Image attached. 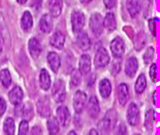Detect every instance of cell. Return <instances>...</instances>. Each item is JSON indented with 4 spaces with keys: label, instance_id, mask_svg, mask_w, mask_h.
<instances>
[{
    "label": "cell",
    "instance_id": "18",
    "mask_svg": "<svg viewBox=\"0 0 160 135\" xmlns=\"http://www.w3.org/2000/svg\"><path fill=\"white\" fill-rule=\"evenodd\" d=\"M65 40H66L65 35L60 31H56L52 35L51 40H50V43H51V45L53 48L58 49H63V47L65 45Z\"/></svg>",
    "mask_w": 160,
    "mask_h": 135
},
{
    "label": "cell",
    "instance_id": "15",
    "mask_svg": "<svg viewBox=\"0 0 160 135\" xmlns=\"http://www.w3.org/2000/svg\"><path fill=\"white\" fill-rule=\"evenodd\" d=\"M39 29L43 33H50L52 30L53 22H52V17L49 14H44L39 21Z\"/></svg>",
    "mask_w": 160,
    "mask_h": 135
},
{
    "label": "cell",
    "instance_id": "44",
    "mask_svg": "<svg viewBox=\"0 0 160 135\" xmlns=\"http://www.w3.org/2000/svg\"><path fill=\"white\" fill-rule=\"evenodd\" d=\"M2 50H3V43H2L1 38H0V54L2 53Z\"/></svg>",
    "mask_w": 160,
    "mask_h": 135
},
{
    "label": "cell",
    "instance_id": "12",
    "mask_svg": "<svg viewBox=\"0 0 160 135\" xmlns=\"http://www.w3.org/2000/svg\"><path fill=\"white\" fill-rule=\"evenodd\" d=\"M117 97L119 104L121 105H126L129 100V90L127 84L122 83L118 86L117 89Z\"/></svg>",
    "mask_w": 160,
    "mask_h": 135
},
{
    "label": "cell",
    "instance_id": "7",
    "mask_svg": "<svg viewBox=\"0 0 160 135\" xmlns=\"http://www.w3.org/2000/svg\"><path fill=\"white\" fill-rule=\"evenodd\" d=\"M111 50L115 58H121L125 53V42L124 40L117 36L111 43Z\"/></svg>",
    "mask_w": 160,
    "mask_h": 135
},
{
    "label": "cell",
    "instance_id": "8",
    "mask_svg": "<svg viewBox=\"0 0 160 135\" xmlns=\"http://www.w3.org/2000/svg\"><path fill=\"white\" fill-rule=\"evenodd\" d=\"M37 110L39 116L43 118H48L51 115L52 109H51V105L49 102V99L46 97L40 98L38 103H37Z\"/></svg>",
    "mask_w": 160,
    "mask_h": 135
},
{
    "label": "cell",
    "instance_id": "2",
    "mask_svg": "<svg viewBox=\"0 0 160 135\" xmlns=\"http://www.w3.org/2000/svg\"><path fill=\"white\" fill-rule=\"evenodd\" d=\"M87 102V95L82 91H77L73 97V108L77 114H81Z\"/></svg>",
    "mask_w": 160,
    "mask_h": 135
},
{
    "label": "cell",
    "instance_id": "6",
    "mask_svg": "<svg viewBox=\"0 0 160 135\" xmlns=\"http://www.w3.org/2000/svg\"><path fill=\"white\" fill-rule=\"evenodd\" d=\"M56 119L63 127H68L70 123V113L67 106L61 105L56 110Z\"/></svg>",
    "mask_w": 160,
    "mask_h": 135
},
{
    "label": "cell",
    "instance_id": "11",
    "mask_svg": "<svg viewBox=\"0 0 160 135\" xmlns=\"http://www.w3.org/2000/svg\"><path fill=\"white\" fill-rule=\"evenodd\" d=\"M139 68L138 60L135 57H129L125 64V73L128 77H133Z\"/></svg>",
    "mask_w": 160,
    "mask_h": 135
},
{
    "label": "cell",
    "instance_id": "16",
    "mask_svg": "<svg viewBox=\"0 0 160 135\" xmlns=\"http://www.w3.org/2000/svg\"><path fill=\"white\" fill-rule=\"evenodd\" d=\"M28 49H29V53L31 57L35 60L38 59L41 53V45L39 41L35 37L31 38L28 42Z\"/></svg>",
    "mask_w": 160,
    "mask_h": 135
},
{
    "label": "cell",
    "instance_id": "3",
    "mask_svg": "<svg viewBox=\"0 0 160 135\" xmlns=\"http://www.w3.org/2000/svg\"><path fill=\"white\" fill-rule=\"evenodd\" d=\"M109 63H110V55L108 51L104 48H99L97 50L95 60H94V64L96 68L98 69L104 68L109 64Z\"/></svg>",
    "mask_w": 160,
    "mask_h": 135
},
{
    "label": "cell",
    "instance_id": "22",
    "mask_svg": "<svg viewBox=\"0 0 160 135\" xmlns=\"http://www.w3.org/2000/svg\"><path fill=\"white\" fill-rule=\"evenodd\" d=\"M51 16L57 18L60 16L63 7V0H50L49 3Z\"/></svg>",
    "mask_w": 160,
    "mask_h": 135
},
{
    "label": "cell",
    "instance_id": "43",
    "mask_svg": "<svg viewBox=\"0 0 160 135\" xmlns=\"http://www.w3.org/2000/svg\"><path fill=\"white\" fill-rule=\"evenodd\" d=\"M16 1H17V3H19V4H21V5H23V4L26 3L27 0H16Z\"/></svg>",
    "mask_w": 160,
    "mask_h": 135
},
{
    "label": "cell",
    "instance_id": "28",
    "mask_svg": "<svg viewBox=\"0 0 160 135\" xmlns=\"http://www.w3.org/2000/svg\"><path fill=\"white\" fill-rule=\"evenodd\" d=\"M155 123V111L153 109H149L145 114L144 119V127L148 132H152Z\"/></svg>",
    "mask_w": 160,
    "mask_h": 135
},
{
    "label": "cell",
    "instance_id": "31",
    "mask_svg": "<svg viewBox=\"0 0 160 135\" xmlns=\"http://www.w3.org/2000/svg\"><path fill=\"white\" fill-rule=\"evenodd\" d=\"M0 82L4 88H8L11 84V76L8 69H3L0 71Z\"/></svg>",
    "mask_w": 160,
    "mask_h": 135
},
{
    "label": "cell",
    "instance_id": "4",
    "mask_svg": "<svg viewBox=\"0 0 160 135\" xmlns=\"http://www.w3.org/2000/svg\"><path fill=\"white\" fill-rule=\"evenodd\" d=\"M127 120L130 126H137L140 122V109L136 104L131 103L127 110Z\"/></svg>",
    "mask_w": 160,
    "mask_h": 135
},
{
    "label": "cell",
    "instance_id": "29",
    "mask_svg": "<svg viewBox=\"0 0 160 135\" xmlns=\"http://www.w3.org/2000/svg\"><path fill=\"white\" fill-rule=\"evenodd\" d=\"M145 44H146V35L144 32L141 31L140 33H138V35L134 39V48L136 50L139 51L144 48Z\"/></svg>",
    "mask_w": 160,
    "mask_h": 135
},
{
    "label": "cell",
    "instance_id": "39",
    "mask_svg": "<svg viewBox=\"0 0 160 135\" xmlns=\"http://www.w3.org/2000/svg\"><path fill=\"white\" fill-rule=\"evenodd\" d=\"M7 110V104H6V101L0 97V117H2L5 112Z\"/></svg>",
    "mask_w": 160,
    "mask_h": 135
},
{
    "label": "cell",
    "instance_id": "35",
    "mask_svg": "<svg viewBox=\"0 0 160 135\" xmlns=\"http://www.w3.org/2000/svg\"><path fill=\"white\" fill-rule=\"evenodd\" d=\"M29 134V124L26 120H22L19 125L18 135H28Z\"/></svg>",
    "mask_w": 160,
    "mask_h": 135
},
{
    "label": "cell",
    "instance_id": "24",
    "mask_svg": "<svg viewBox=\"0 0 160 135\" xmlns=\"http://www.w3.org/2000/svg\"><path fill=\"white\" fill-rule=\"evenodd\" d=\"M46 126H47V131L50 135H56L60 131V124L56 119V118L54 117H51L47 119Z\"/></svg>",
    "mask_w": 160,
    "mask_h": 135
},
{
    "label": "cell",
    "instance_id": "5",
    "mask_svg": "<svg viewBox=\"0 0 160 135\" xmlns=\"http://www.w3.org/2000/svg\"><path fill=\"white\" fill-rule=\"evenodd\" d=\"M85 23V16L82 11H74L71 15V24L72 29L75 33H79L82 31Z\"/></svg>",
    "mask_w": 160,
    "mask_h": 135
},
{
    "label": "cell",
    "instance_id": "23",
    "mask_svg": "<svg viewBox=\"0 0 160 135\" xmlns=\"http://www.w3.org/2000/svg\"><path fill=\"white\" fill-rule=\"evenodd\" d=\"M77 44L78 47L82 49V50H88L90 49V38L88 36V35L86 33H81L79 32V35L77 36Z\"/></svg>",
    "mask_w": 160,
    "mask_h": 135
},
{
    "label": "cell",
    "instance_id": "33",
    "mask_svg": "<svg viewBox=\"0 0 160 135\" xmlns=\"http://www.w3.org/2000/svg\"><path fill=\"white\" fill-rule=\"evenodd\" d=\"M154 56H155V49L153 47H149L146 49L145 53L143 54V61H144V63H147V64L152 63V61L154 59Z\"/></svg>",
    "mask_w": 160,
    "mask_h": 135
},
{
    "label": "cell",
    "instance_id": "1",
    "mask_svg": "<svg viewBox=\"0 0 160 135\" xmlns=\"http://www.w3.org/2000/svg\"><path fill=\"white\" fill-rule=\"evenodd\" d=\"M89 25H90V29H91L92 33L96 36L101 35V34L103 33V29H104L103 17L99 13L93 14L90 18Z\"/></svg>",
    "mask_w": 160,
    "mask_h": 135
},
{
    "label": "cell",
    "instance_id": "14",
    "mask_svg": "<svg viewBox=\"0 0 160 135\" xmlns=\"http://www.w3.org/2000/svg\"><path fill=\"white\" fill-rule=\"evenodd\" d=\"M91 58L88 54H83L80 58L79 62V71L81 72L82 75H87L91 71Z\"/></svg>",
    "mask_w": 160,
    "mask_h": 135
},
{
    "label": "cell",
    "instance_id": "10",
    "mask_svg": "<svg viewBox=\"0 0 160 135\" xmlns=\"http://www.w3.org/2000/svg\"><path fill=\"white\" fill-rule=\"evenodd\" d=\"M52 95L57 103H62L66 99V91L61 80H57L52 87Z\"/></svg>",
    "mask_w": 160,
    "mask_h": 135
},
{
    "label": "cell",
    "instance_id": "30",
    "mask_svg": "<svg viewBox=\"0 0 160 135\" xmlns=\"http://www.w3.org/2000/svg\"><path fill=\"white\" fill-rule=\"evenodd\" d=\"M5 135H15V121L11 118H7L3 124Z\"/></svg>",
    "mask_w": 160,
    "mask_h": 135
},
{
    "label": "cell",
    "instance_id": "47",
    "mask_svg": "<svg viewBox=\"0 0 160 135\" xmlns=\"http://www.w3.org/2000/svg\"><path fill=\"white\" fill-rule=\"evenodd\" d=\"M134 135H141V134H139V133H136V134H134Z\"/></svg>",
    "mask_w": 160,
    "mask_h": 135
},
{
    "label": "cell",
    "instance_id": "20",
    "mask_svg": "<svg viewBox=\"0 0 160 135\" xmlns=\"http://www.w3.org/2000/svg\"><path fill=\"white\" fill-rule=\"evenodd\" d=\"M142 8L140 0H127V9L132 18L139 15Z\"/></svg>",
    "mask_w": 160,
    "mask_h": 135
},
{
    "label": "cell",
    "instance_id": "40",
    "mask_svg": "<svg viewBox=\"0 0 160 135\" xmlns=\"http://www.w3.org/2000/svg\"><path fill=\"white\" fill-rule=\"evenodd\" d=\"M103 2L107 8H113L116 6L117 0H103Z\"/></svg>",
    "mask_w": 160,
    "mask_h": 135
},
{
    "label": "cell",
    "instance_id": "17",
    "mask_svg": "<svg viewBox=\"0 0 160 135\" xmlns=\"http://www.w3.org/2000/svg\"><path fill=\"white\" fill-rule=\"evenodd\" d=\"M47 62H48L50 68L52 70V72L57 73L61 65V61H60V57L58 56V54L52 51L49 52L47 55Z\"/></svg>",
    "mask_w": 160,
    "mask_h": 135
},
{
    "label": "cell",
    "instance_id": "19",
    "mask_svg": "<svg viewBox=\"0 0 160 135\" xmlns=\"http://www.w3.org/2000/svg\"><path fill=\"white\" fill-rule=\"evenodd\" d=\"M98 91H99V94L101 95V97L103 99L109 98L111 93H112V84H111L110 80L107 79V78L102 79L99 82Z\"/></svg>",
    "mask_w": 160,
    "mask_h": 135
},
{
    "label": "cell",
    "instance_id": "34",
    "mask_svg": "<svg viewBox=\"0 0 160 135\" xmlns=\"http://www.w3.org/2000/svg\"><path fill=\"white\" fill-rule=\"evenodd\" d=\"M22 117L24 119V120L28 121L30 120L33 117H34V111H33V108L31 107V105H26V106H23V110H22Z\"/></svg>",
    "mask_w": 160,
    "mask_h": 135
},
{
    "label": "cell",
    "instance_id": "9",
    "mask_svg": "<svg viewBox=\"0 0 160 135\" xmlns=\"http://www.w3.org/2000/svg\"><path fill=\"white\" fill-rule=\"evenodd\" d=\"M87 112L92 119H96L98 117L100 112V106H99L98 100L96 96H92L89 99L87 105Z\"/></svg>",
    "mask_w": 160,
    "mask_h": 135
},
{
    "label": "cell",
    "instance_id": "32",
    "mask_svg": "<svg viewBox=\"0 0 160 135\" xmlns=\"http://www.w3.org/2000/svg\"><path fill=\"white\" fill-rule=\"evenodd\" d=\"M82 82V74L78 69H75L72 71L70 75V83L73 87H77Z\"/></svg>",
    "mask_w": 160,
    "mask_h": 135
},
{
    "label": "cell",
    "instance_id": "25",
    "mask_svg": "<svg viewBox=\"0 0 160 135\" xmlns=\"http://www.w3.org/2000/svg\"><path fill=\"white\" fill-rule=\"evenodd\" d=\"M21 26L24 32H28L33 26V17L29 11H24L21 19Z\"/></svg>",
    "mask_w": 160,
    "mask_h": 135
},
{
    "label": "cell",
    "instance_id": "36",
    "mask_svg": "<svg viewBox=\"0 0 160 135\" xmlns=\"http://www.w3.org/2000/svg\"><path fill=\"white\" fill-rule=\"evenodd\" d=\"M113 135H128V128L125 123L121 122L114 128Z\"/></svg>",
    "mask_w": 160,
    "mask_h": 135
},
{
    "label": "cell",
    "instance_id": "13",
    "mask_svg": "<svg viewBox=\"0 0 160 135\" xmlns=\"http://www.w3.org/2000/svg\"><path fill=\"white\" fill-rule=\"evenodd\" d=\"M22 99H23V92H22V90L20 87H18V86L14 87V88L8 92V100H9V102H10L12 105H17L21 104L22 101Z\"/></svg>",
    "mask_w": 160,
    "mask_h": 135
},
{
    "label": "cell",
    "instance_id": "21",
    "mask_svg": "<svg viewBox=\"0 0 160 135\" xmlns=\"http://www.w3.org/2000/svg\"><path fill=\"white\" fill-rule=\"evenodd\" d=\"M52 85L51 77L46 69H41L39 73V86L43 91H48Z\"/></svg>",
    "mask_w": 160,
    "mask_h": 135
},
{
    "label": "cell",
    "instance_id": "45",
    "mask_svg": "<svg viewBox=\"0 0 160 135\" xmlns=\"http://www.w3.org/2000/svg\"><path fill=\"white\" fill-rule=\"evenodd\" d=\"M82 4H88V3H90L92 0H80Z\"/></svg>",
    "mask_w": 160,
    "mask_h": 135
},
{
    "label": "cell",
    "instance_id": "27",
    "mask_svg": "<svg viewBox=\"0 0 160 135\" xmlns=\"http://www.w3.org/2000/svg\"><path fill=\"white\" fill-rule=\"evenodd\" d=\"M147 87V79L144 74H141L139 76V77L137 78L136 84H135V91L138 94H142L143 93V91H145Z\"/></svg>",
    "mask_w": 160,
    "mask_h": 135
},
{
    "label": "cell",
    "instance_id": "41",
    "mask_svg": "<svg viewBox=\"0 0 160 135\" xmlns=\"http://www.w3.org/2000/svg\"><path fill=\"white\" fill-rule=\"evenodd\" d=\"M30 135H42V130L39 126H34L30 132Z\"/></svg>",
    "mask_w": 160,
    "mask_h": 135
},
{
    "label": "cell",
    "instance_id": "42",
    "mask_svg": "<svg viewBox=\"0 0 160 135\" xmlns=\"http://www.w3.org/2000/svg\"><path fill=\"white\" fill-rule=\"evenodd\" d=\"M88 135H99V133H98V132L97 130L92 129V130H90V132H89Z\"/></svg>",
    "mask_w": 160,
    "mask_h": 135
},
{
    "label": "cell",
    "instance_id": "26",
    "mask_svg": "<svg viewBox=\"0 0 160 135\" xmlns=\"http://www.w3.org/2000/svg\"><path fill=\"white\" fill-rule=\"evenodd\" d=\"M103 24H104V27L110 32H112L113 30H115L117 24H116V20H115L114 14L112 12L107 13L105 18L103 19Z\"/></svg>",
    "mask_w": 160,
    "mask_h": 135
},
{
    "label": "cell",
    "instance_id": "46",
    "mask_svg": "<svg viewBox=\"0 0 160 135\" xmlns=\"http://www.w3.org/2000/svg\"><path fill=\"white\" fill-rule=\"evenodd\" d=\"M68 135H78V134L76 133V132H75V131H70V132L68 133Z\"/></svg>",
    "mask_w": 160,
    "mask_h": 135
},
{
    "label": "cell",
    "instance_id": "37",
    "mask_svg": "<svg viewBox=\"0 0 160 135\" xmlns=\"http://www.w3.org/2000/svg\"><path fill=\"white\" fill-rule=\"evenodd\" d=\"M157 64L156 63H153L150 67V71H149V74H150V78L152 79L153 82H157L158 80V73H157Z\"/></svg>",
    "mask_w": 160,
    "mask_h": 135
},
{
    "label": "cell",
    "instance_id": "38",
    "mask_svg": "<svg viewBox=\"0 0 160 135\" xmlns=\"http://www.w3.org/2000/svg\"><path fill=\"white\" fill-rule=\"evenodd\" d=\"M157 21L158 19H152L149 21V28L151 33L154 35V36H156L157 35Z\"/></svg>",
    "mask_w": 160,
    "mask_h": 135
}]
</instances>
